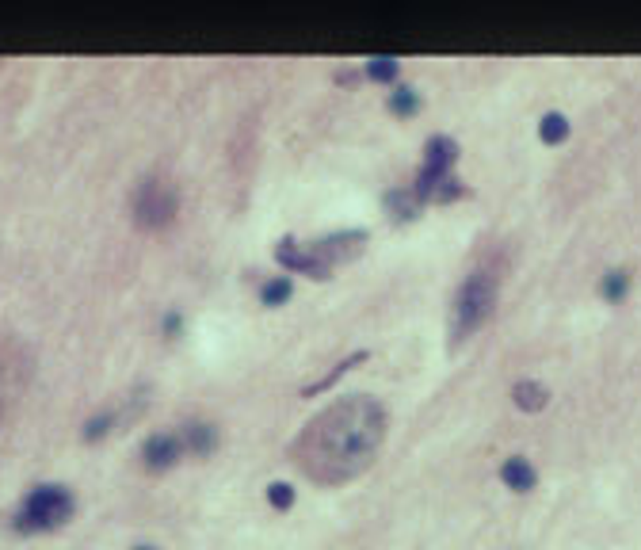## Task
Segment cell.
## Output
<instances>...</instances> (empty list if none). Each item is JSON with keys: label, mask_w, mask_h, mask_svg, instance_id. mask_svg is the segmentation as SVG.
Wrapping results in <instances>:
<instances>
[{"label": "cell", "mask_w": 641, "mask_h": 550, "mask_svg": "<svg viewBox=\"0 0 641 550\" xmlns=\"http://www.w3.org/2000/svg\"><path fill=\"white\" fill-rule=\"evenodd\" d=\"M386 405L367 393H351L309 420L291 447V459L313 482L344 486L375 462L378 447L386 444Z\"/></svg>", "instance_id": "cell-1"}, {"label": "cell", "mask_w": 641, "mask_h": 550, "mask_svg": "<svg viewBox=\"0 0 641 550\" xmlns=\"http://www.w3.org/2000/svg\"><path fill=\"white\" fill-rule=\"evenodd\" d=\"M493 306H496V275H493V267H477V272L466 275V283L454 294L451 344H462L466 336H474L493 317Z\"/></svg>", "instance_id": "cell-2"}, {"label": "cell", "mask_w": 641, "mask_h": 550, "mask_svg": "<svg viewBox=\"0 0 641 550\" xmlns=\"http://www.w3.org/2000/svg\"><path fill=\"white\" fill-rule=\"evenodd\" d=\"M73 493L65 486H35L31 493L23 497L16 520H12V528L23 531V535H35V531H54L62 528L69 516H73Z\"/></svg>", "instance_id": "cell-3"}, {"label": "cell", "mask_w": 641, "mask_h": 550, "mask_svg": "<svg viewBox=\"0 0 641 550\" xmlns=\"http://www.w3.org/2000/svg\"><path fill=\"white\" fill-rule=\"evenodd\" d=\"M176 210H180V191H176V183L161 173L146 176L131 195V215H134V225H141V230H161V225L176 218Z\"/></svg>", "instance_id": "cell-4"}, {"label": "cell", "mask_w": 641, "mask_h": 550, "mask_svg": "<svg viewBox=\"0 0 641 550\" xmlns=\"http://www.w3.org/2000/svg\"><path fill=\"white\" fill-rule=\"evenodd\" d=\"M454 161H459V142H454V138H447V134H432V138H427L424 161H420L417 176H412V183H409V191L417 195V203H420V207L432 199L439 183L451 176Z\"/></svg>", "instance_id": "cell-5"}, {"label": "cell", "mask_w": 641, "mask_h": 550, "mask_svg": "<svg viewBox=\"0 0 641 550\" xmlns=\"http://www.w3.org/2000/svg\"><path fill=\"white\" fill-rule=\"evenodd\" d=\"M367 237H370L367 230H340V233H329V237H321V241H313L309 252L333 272L336 264H344V260H351V257H359L363 245H367Z\"/></svg>", "instance_id": "cell-6"}, {"label": "cell", "mask_w": 641, "mask_h": 550, "mask_svg": "<svg viewBox=\"0 0 641 550\" xmlns=\"http://www.w3.org/2000/svg\"><path fill=\"white\" fill-rule=\"evenodd\" d=\"M183 451H188V447H183V436L180 432H153L149 440H146V447H141V462H146V470L161 474V470H173L176 467Z\"/></svg>", "instance_id": "cell-7"}, {"label": "cell", "mask_w": 641, "mask_h": 550, "mask_svg": "<svg viewBox=\"0 0 641 550\" xmlns=\"http://www.w3.org/2000/svg\"><path fill=\"white\" fill-rule=\"evenodd\" d=\"M275 260L287 267L291 275H309V279H329V275H333L329 267L313 257L309 249H302L298 241H291V237H283V241L275 245Z\"/></svg>", "instance_id": "cell-8"}, {"label": "cell", "mask_w": 641, "mask_h": 550, "mask_svg": "<svg viewBox=\"0 0 641 550\" xmlns=\"http://www.w3.org/2000/svg\"><path fill=\"white\" fill-rule=\"evenodd\" d=\"M511 402H516L519 413H543L550 405V390L543 383H535V378H523V383L511 386Z\"/></svg>", "instance_id": "cell-9"}, {"label": "cell", "mask_w": 641, "mask_h": 550, "mask_svg": "<svg viewBox=\"0 0 641 550\" xmlns=\"http://www.w3.org/2000/svg\"><path fill=\"white\" fill-rule=\"evenodd\" d=\"M367 356H370V351H367V348H359V351H351V356H348V360H340V363L333 367V371H329V375H321V378H313V383H309V386H302V398H317V393H325V390H333V386L340 383V378H344V375L351 371V367H359V363H363Z\"/></svg>", "instance_id": "cell-10"}, {"label": "cell", "mask_w": 641, "mask_h": 550, "mask_svg": "<svg viewBox=\"0 0 641 550\" xmlns=\"http://www.w3.org/2000/svg\"><path fill=\"white\" fill-rule=\"evenodd\" d=\"M183 447L191 451V455H198V459H207V455H214V447H218V428L214 425H198V420H191V425H183Z\"/></svg>", "instance_id": "cell-11"}, {"label": "cell", "mask_w": 641, "mask_h": 550, "mask_svg": "<svg viewBox=\"0 0 641 550\" xmlns=\"http://www.w3.org/2000/svg\"><path fill=\"white\" fill-rule=\"evenodd\" d=\"M501 478H504V486L508 489H516V493H527V489H535V467L527 459H504V467H501Z\"/></svg>", "instance_id": "cell-12"}, {"label": "cell", "mask_w": 641, "mask_h": 550, "mask_svg": "<svg viewBox=\"0 0 641 550\" xmlns=\"http://www.w3.org/2000/svg\"><path fill=\"white\" fill-rule=\"evenodd\" d=\"M390 207V215H393V222H412L420 215V203H417V195H412L409 188H393V191H386V199H382Z\"/></svg>", "instance_id": "cell-13"}, {"label": "cell", "mask_w": 641, "mask_h": 550, "mask_svg": "<svg viewBox=\"0 0 641 550\" xmlns=\"http://www.w3.org/2000/svg\"><path fill=\"white\" fill-rule=\"evenodd\" d=\"M291 294H294V283H291V275H272L267 283H260V302L267 309H279V306H287L291 302Z\"/></svg>", "instance_id": "cell-14"}, {"label": "cell", "mask_w": 641, "mask_h": 550, "mask_svg": "<svg viewBox=\"0 0 641 550\" xmlns=\"http://www.w3.org/2000/svg\"><path fill=\"white\" fill-rule=\"evenodd\" d=\"M538 138H543L546 146H561L569 138V119L561 111H550V115H543V123H538Z\"/></svg>", "instance_id": "cell-15"}, {"label": "cell", "mask_w": 641, "mask_h": 550, "mask_svg": "<svg viewBox=\"0 0 641 550\" xmlns=\"http://www.w3.org/2000/svg\"><path fill=\"white\" fill-rule=\"evenodd\" d=\"M390 111H393V115H401V119L417 115V111H420V92H417V89H409V84L393 89V92H390Z\"/></svg>", "instance_id": "cell-16"}, {"label": "cell", "mask_w": 641, "mask_h": 550, "mask_svg": "<svg viewBox=\"0 0 641 550\" xmlns=\"http://www.w3.org/2000/svg\"><path fill=\"white\" fill-rule=\"evenodd\" d=\"M397 73H401V62H397V58H370L367 69H363V77L367 80H378V84L397 80Z\"/></svg>", "instance_id": "cell-17"}, {"label": "cell", "mask_w": 641, "mask_h": 550, "mask_svg": "<svg viewBox=\"0 0 641 550\" xmlns=\"http://www.w3.org/2000/svg\"><path fill=\"white\" fill-rule=\"evenodd\" d=\"M626 291H630V272L615 267V272L603 275V299H607V302H622Z\"/></svg>", "instance_id": "cell-18"}, {"label": "cell", "mask_w": 641, "mask_h": 550, "mask_svg": "<svg viewBox=\"0 0 641 550\" xmlns=\"http://www.w3.org/2000/svg\"><path fill=\"white\" fill-rule=\"evenodd\" d=\"M267 504H272L275 512H287L291 504H294V489L287 482H272V486H267Z\"/></svg>", "instance_id": "cell-19"}, {"label": "cell", "mask_w": 641, "mask_h": 550, "mask_svg": "<svg viewBox=\"0 0 641 550\" xmlns=\"http://www.w3.org/2000/svg\"><path fill=\"white\" fill-rule=\"evenodd\" d=\"M462 195H466V183H462L459 176L451 173V176H447V180H443V183H439V188H435V195H432V199H439V203H454V199H462Z\"/></svg>", "instance_id": "cell-20"}, {"label": "cell", "mask_w": 641, "mask_h": 550, "mask_svg": "<svg viewBox=\"0 0 641 550\" xmlns=\"http://www.w3.org/2000/svg\"><path fill=\"white\" fill-rule=\"evenodd\" d=\"M111 425H115V413H99V417H92L89 425H84V440H89V444L104 440V436L111 432Z\"/></svg>", "instance_id": "cell-21"}, {"label": "cell", "mask_w": 641, "mask_h": 550, "mask_svg": "<svg viewBox=\"0 0 641 550\" xmlns=\"http://www.w3.org/2000/svg\"><path fill=\"white\" fill-rule=\"evenodd\" d=\"M161 326H164V336H173V341H176V336L183 333V317H180V309H168Z\"/></svg>", "instance_id": "cell-22"}, {"label": "cell", "mask_w": 641, "mask_h": 550, "mask_svg": "<svg viewBox=\"0 0 641 550\" xmlns=\"http://www.w3.org/2000/svg\"><path fill=\"white\" fill-rule=\"evenodd\" d=\"M359 77H363V73H355V69H340V73H336V80H340V84H355Z\"/></svg>", "instance_id": "cell-23"}, {"label": "cell", "mask_w": 641, "mask_h": 550, "mask_svg": "<svg viewBox=\"0 0 641 550\" xmlns=\"http://www.w3.org/2000/svg\"><path fill=\"white\" fill-rule=\"evenodd\" d=\"M134 550H156V546H134Z\"/></svg>", "instance_id": "cell-24"}]
</instances>
